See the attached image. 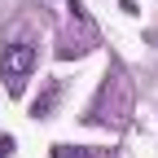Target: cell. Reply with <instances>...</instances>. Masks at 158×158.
I'll return each mask as SVG.
<instances>
[{"label":"cell","instance_id":"obj_4","mask_svg":"<svg viewBox=\"0 0 158 158\" xmlns=\"http://www.w3.org/2000/svg\"><path fill=\"white\" fill-rule=\"evenodd\" d=\"M53 158H114L110 149H84V145H53Z\"/></svg>","mask_w":158,"mask_h":158},{"label":"cell","instance_id":"obj_1","mask_svg":"<svg viewBox=\"0 0 158 158\" xmlns=\"http://www.w3.org/2000/svg\"><path fill=\"white\" fill-rule=\"evenodd\" d=\"M127 114H132V88H127V79L118 70H110L101 79V88H97V97H92L84 123H92V127H123Z\"/></svg>","mask_w":158,"mask_h":158},{"label":"cell","instance_id":"obj_5","mask_svg":"<svg viewBox=\"0 0 158 158\" xmlns=\"http://www.w3.org/2000/svg\"><path fill=\"white\" fill-rule=\"evenodd\" d=\"M5 154H13V136H0V158Z\"/></svg>","mask_w":158,"mask_h":158},{"label":"cell","instance_id":"obj_2","mask_svg":"<svg viewBox=\"0 0 158 158\" xmlns=\"http://www.w3.org/2000/svg\"><path fill=\"white\" fill-rule=\"evenodd\" d=\"M35 66H40L35 40H13V44H5V53H0V79H5V92H9V97H22V92H27V79L35 75Z\"/></svg>","mask_w":158,"mask_h":158},{"label":"cell","instance_id":"obj_3","mask_svg":"<svg viewBox=\"0 0 158 158\" xmlns=\"http://www.w3.org/2000/svg\"><path fill=\"white\" fill-rule=\"evenodd\" d=\"M57 97H62V84H57V79H48V88H44V97H35L31 114H35V118H48L53 106H57Z\"/></svg>","mask_w":158,"mask_h":158}]
</instances>
